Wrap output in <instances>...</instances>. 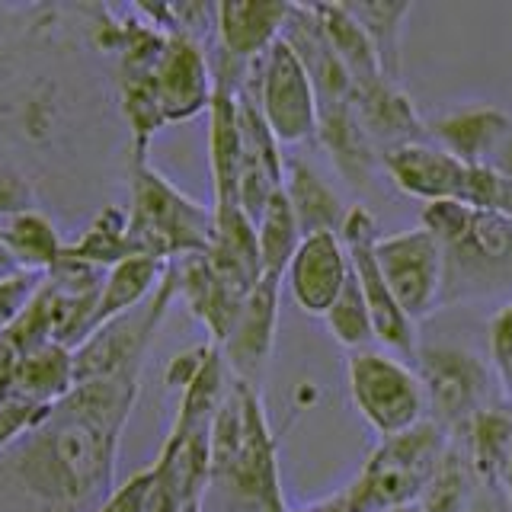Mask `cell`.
Listing matches in <instances>:
<instances>
[{
    "label": "cell",
    "mask_w": 512,
    "mask_h": 512,
    "mask_svg": "<svg viewBox=\"0 0 512 512\" xmlns=\"http://www.w3.org/2000/svg\"><path fill=\"white\" fill-rule=\"evenodd\" d=\"M138 391L141 368L77 384L36 432L10 448L7 474L32 509L84 512L112 487L119 442Z\"/></svg>",
    "instance_id": "1"
},
{
    "label": "cell",
    "mask_w": 512,
    "mask_h": 512,
    "mask_svg": "<svg viewBox=\"0 0 512 512\" xmlns=\"http://www.w3.org/2000/svg\"><path fill=\"white\" fill-rule=\"evenodd\" d=\"M208 487L244 512H288L260 388L231 375L208 439Z\"/></svg>",
    "instance_id": "2"
},
{
    "label": "cell",
    "mask_w": 512,
    "mask_h": 512,
    "mask_svg": "<svg viewBox=\"0 0 512 512\" xmlns=\"http://www.w3.org/2000/svg\"><path fill=\"white\" fill-rule=\"evenodd\" d=\"M445 445L448 432L432 420H423L394 439H381L359 477L330 500L308 506V512H388L420 503Z\"/></svg>",
    "instance_id": "3"
},
{
    "label": "cell",
    "mask_w": 512,
    "mask_h": 512,
    "mask_svg": "<svg viewBox=\"0 0 512 512\" xmlns=\"http://www.w3.org/2000/svg\"><path fill=\"white\" fill-rule=\"evenodd\" d=\"M128 180H132L128 244H132L135 256L173 263L208 250L215 228L212 208L186 196L180 186H173L164 173L148 164V157L132 154Z\"/></svg>",
    "instance_id": "4"
},
{
    "label": "cell",
    "mask_w": 512,
    "mask_h": 512,
    "mask_svg": "<svg viewBox=\"0 0 512 512\" xmlns=\"http://www.w3.org/2000/svg\"><path fill=\"white\" fill-rule=\"evenodd\" d=\"M349 397L362 420L381 439H394L400 432L426 420V394L410 365L378 349H356L346 365Z\"/></svg>",
    "instance_id": "5"
},
{
    "label": "cell",
    "mask_w": 512,
    "mask_h": 512,
    "mask_svg": "<svg viewBox=\"0 0 512 512\" xmlns=\"http://www.w3.org/2000/svg\"><path fill=\"white\" fill-rule=\"evenodd\" d=\"M244 90L260 106L269 132L276 135L279 144H301L317 135L314 84L285 39H279L263 58L250 64Z\"/></svg>",
    "instance_id": "6"
},
{
    "label": "cell",
    "mask_w": 512,
    "mask_h": 512,
    "mask_svg": "<svg viewBox=\"0 0 512 512\" xmlns=\"http://www.w3.org/2000/svg\"><path fill=\"white\" fill-rule=\"evenodd\" d=\"M176 301V272L167 266L164 279L154 288V295L141 308L109 320L100 330H93L84 343L74 349V375L77 384H90L100 378H112L128 368H144V356L154 340V333L164 324L170 304Z\"/></svg>",
    "instance_id": "7"
},
{
    "label": "cell",
    "mask_w": 512,
    "mask_h": 512,
    "mask_svg": "<svg viewBox=\"0 0 512 512\" xmlns=\"http://www.w3.org/2000/svg\"><path fill=\"white\" fill-rule=\"evenodd\" d=\"M372 250L384 285L391 288L400 311L413 324L439 311V304L445 301V250L423 224L394 234H378Z\"/></svg>",
    "instance_id": "8"
},
{
    "label": "cell",
    "mask_w": 512,
    "mask_h": 512,
    "mask_svg": "<svg viewBox=\"0 0 512 512\" xmlns=\"http://www.w3.org/2000/svg\"><path fill=\"white\" fill-rule=\"evenodd\" d=\"M420 362L426 410H432L429 420L448 432V439H455L474 420L477 410L490 404V384L493 375L484 359H477L474 352L458 346H426L416 352Z\"/></svg>",
    "instance_id": "9"
},
{
    "label": "cell",
    "mask_w": 512,
    "mask_h": 512,
    "mask_svg": "<svg viewBox=\"0 0 512 512\" xmlns=\"http://www.w3.org/2000/svg\"><path fill=\"white\" fill-rule=\"evenodd\" d=\"M423 228L445 250V266H458L468 279L512 269V221L461 202H429Z\"/></svg>",
    "instance_id": "10"
},
{
    "label": "cell",
    "mask_w": 512,
    "mask_h": 512,
    "mask_svg": "<svg viewBox=\"0 0 512 512\" xmlns=\"http://www.w3.org/2000/svg\"><path fill=\"white\" fill-rule=\"evenodd\" d=\"M336 237L343 240V247L349 253V266L352 276H356L362 298L368 304V314H372V327H375V340L384 346H391L400 356L413 359L416 356V330L413 320L400 311V304L394 301L391 288L384 285L381 269L375 263V240H378V221L368 212L365 205H349L346 218L340 224Z\"/></svg>",
    "instance_id": "11"
},
{
    "label": "cell",
    "mask_w": 512,
    "mask_h": 512,
    "mask_svg": "<svg viewBox=\"0 0 512 512\" xmlns=\"http://www.w3.org/2000/svg\"><path fill=\"white\" fill-rule=\"evenodd\" d=\"M212 93L215 74L205 58L202 42L183 36V32H170L164 55H160L154 68V96L164 122H189L199 112H208Z\"/></svg>",
    "instance_id": "12"
},
{
    "label": "cell",
    "mask_w": 512,
    "mask_h": 512,
    "mask_svg": "<svg viewBox=\"0 0 512 512\" xmlns=\"http://www.w3.org/2000/svg\"><path fill=\"white\" fill-rule=\"evenodd\" d=\"M279 276H263L256 288L240 304L237 320L218 349L224 356L228 372L240 381L260 388L263 372L269 365L272 346H276V327H279V295H282Z\"/></svg>",
    "instance_id": "13"
},
{
    "label": "cell",
    "mask_w": 512,
    "mask_h": 512,
    "mask_svg": "<svg viewBox=\"0 0 512 512\" xmlns=\"http://www.w3.org/2000/svg\"><path fill=\"white\" fill-rule=\"evenodd\" d=\"M237 125H240V208L256 224L269 199L282 192L285 183V160L282 144L269 132L260 106L253 96L237 90Z\"/></svg>",
    "instance_id": "14"
},
{
    "label": "cell",
    "mask_w": 512,
    "mask_h": 512,
    "mask_svg": "<svg viewBox=\"0 0 512 512\" xmlns=\"http://www.w3.org/2000/svg\"><path fill=\"white\" fill-rule=\"evenodd\" d=\"M381 170L388 173V180L410 199L420 202H464V192L471 183L468 164H461L458 157L442 151L439 144H404V148L384 151Z\"/></svg>",
    "instance_id": "15"
},
{
    "label": "cell",
    "mask_w": 512,
    "mask_h": 512,
    "mask_svg": "<svg viewBox=\"0 0 512 512\" xmlns=\"http://www.w3.org/2000/svg\"><path fill=\"white\" fill-rule=\"evenodd\" d=\"M349 106L356 112L362 132L375 144L378 154L426 141V122L420 119L413 100L391 77H368L352 84Z\"/></svg>",
    "instance_id": "16"
},
{
    "label": "cell",
    "mask_w": 512,
    "mask_h": 512,
    "mask_svg": "<svg viewBox=\"0 0 512 512\" xmlns=\"http://www.w3.org/2000/svg\"><path fill=\"white\" fill-rule=\"evenodd\" d=\"M352 276L349 253L336 234H311L301 237V244L285 269L288 292L304 314L324 317L336 295L343 292L346 279Z\"/></svg>",
    "instance_id": "17"
},
{
    "label": "cell",
    "mask_w": 512,
    "mask_h": 512,
    "mask_svg": "<svg viewBox=\"0 0 512 512\" xmlns=\"http://www.w3.org/2000/svg\"><path fill=\"white\" fill-rule=\"evenodd\" d=\"M426 135L468 167L490 170L512 135V116L490 103H471L426 122Z\"/></svg>",
    "instance_id": "18"
},
{
    "label": "cell",
    "mask_w": 512,
    "mask_h": 512,
    "mask_svg": "<svg viewBox=\"0 0 512 512\" xmlns=\"http://www.w3.org/2000/svg\"><path fill=\"white\" fill-rule=\"evenodd\" d=\"M292 4L282 0H228L215 4L218 55L237 64H253L282 39Z\"/></svg>",
    "instance_id": "19"
},
{
    "label": "cell",
    "mask_w": 512,
    "mask_h": 512,
    "mask_svg": "<svg viewBox=\"0 0 512 512\" xmlns=\"http://www.w3.org/2000/svg\"><path fill=\"white\" fill-rule=\"evenodd\" d=\"M170 266L176 272V298L186 301L189 314L208 330L212 343L221 346L228 340L240 304L247 298L237 295L234 288L218 276L212 263L205 260V253L183 256V260H173Z\"/></svg>",
    "instance_id": "20"
},
{
    "label": "cell",
    "mask_w": 512,
    "mask_h": 512,
    "mask_svg": "<svg viewBox=\"0 0 512 512\" xmlns=\"http://www.w3.org/2000/svg\"><path fill=\"white\" fill-rule=\"evenodd\" d=\"M215 228L208 240L205 260L228 282L237 295H250L263 279L260 244H256V224L244 215L240 205H212Z\"/></svg>",
    "instance_id": "21"
},
{
    "label": "cell",
    "mask_w": 512,
    "mask_h": 512,
    "mask_svg": "<svg viewBox=\"0 0 512 512\" xmlns=\"http://www.w3.org/2000/svg\"><path fill=\"white\" fill-rule=\"evenodd\" d=\"M314 138L320 141V148L327 151L330 164L349 186L365 189L372 183L375 167H381V154L362 132V125L349 103L317 109V135Z\"/></svg>",
    "instance_id": "22"
},
{
    "label": "cell",
    "mask_w": 512,
    "mask_h": 512,
    "mask_svg": "<svg viewBox=\"0 0 512 512\" xmlns=\"http://www.w3.org/2000/svg\"><path fill=\"white\" fill-rule=\"evenodd\" d=\"M237 90L215 80L208 106V170H212L215 205H240V125Z\"/></svg>",
    "instance_id": "23"
},
{
    "label": "cell",
    "mask_w": 512,
    "mask_h": 512,
    "mask_svg": "<svg viewBox=\"0 0 512 512\" xmlns=\"http://www.w3.org/2000/svg\"><path fill=\"white\" fill-rule=\"evenodd\" d=\"M282 192L295 212L301 237L340 231L349 205H343L340 192H336L324 176L308 164V160H301V157L288 160Z\"/></svg>",
    "instance_id": "24"
},
{
    "label": "cell",
    "mask_w": 512,
    "mask_h": 512,
    "mask_svg": "<svg viewBox=\"0 0 512 512\" xmlns=\"http://www.w3.org/2000/svg\"><path fill=\"white\" fill-rule=\"evenodd\" d=\"M458 439L480 480V487L500 493V480L512 445V407L487 404L484 410L474 413V420L464 426Z\"/></svg>",
    "instance_id": "25"
},
{
    "label": "cell",
    "mask_w": 512,
    "mask_h": 512,
    "mask_svg": "<svg viewBox=\"0 0 512 512\" xmlns=\"http://www.w3.org/2000/svg\"><path fill=\"white\" fill-rule=\"evenodd\" d=\"M170 263L164 260H151V256H128L119 266L106 269V279L100 288V301H96L93 311V324L90 333L100 330L109 320H116L128 311L141 308L144 301L154 295V288L164 279ZM87 333V336H90Z\"/></svg>",
    "instance_id": "26"
},
{
    "label": "cell",
    "mask_w": 512,
    "mask_h": 512,
    "mask_svg": "<svg viewBox=\"0 0 512 512\" xmlns=\"http://www.w3.org/2000/svg\"><path fill=\"white\" fill-rule=\"evenodd\" d=\"M4 234V247L16 269L48 276L64 256V240L55 228V221L39 208H26V212L7 218L0 224Z\"/></svg>",
    "instance_id": "27"
},
{
    "label": "cell",
    "mask_w": 512,
    "mask_h": 512,
    "mask_svg": "<svg viewBox=\"0 0 512 512\" xmlns=\"http://www.w3.org/2000/svg\"><path fill=\"white\" fill-rule=\"evenodd\" d=\"M77 388L74 375V349L48 343L36 352H26L16 368L13 397L29 400V404L55 407Z\"/></svg>",
    "instance_id": "28"
},
{
    "label": "cell",
    "mask_w": 512,
    "mask_h": 512,
    "mask_svg": "<svg viewBox=\"0 0 512 512\" xmlns=\"http://www.w3.org/2000/svg\"><path fill=\"white\" fill-rule=\"evenodd\" d=\"M64 256L96 269H112L122 260H128V256H135L132 244H128V208L103 205L90 218L87 228L71 244H64Z\"/></svg>",
    "instance_id": "29"
},
{
    "label": "cell",
    "mask_w": 512,
    "mask_h": 512,
    "mask_svg": "<svg viewBox=\"0 0 512 512\" xmlns=\"http://www.w3.org/2000/svg\"><path fill=\"white\" fill-rule=\"evenodd\" d=\"M343 7L372 42L384 77L400 84V32H404L413 4L407 0H346Z\"/></svg>",
    "instance_id": "30"
},
{
    "label": "cell",
    "mask_w": 512,
    "mask_h": 512,
    "mask_svg": "<svg viewBox=\"0 0 512 512\" xmlns=\"http://www.w3.org/2000/svg\"><path fill=\"white\" fill-rule=\"evenodd\" d=\"M311 10L320 20V26H324V36L333 45L336 58L343 61V68L349 74V84H359V80L384 74L372 42H368L362 26L352 20L343 4H311Z\"/></svg>",
    "instance_id": "31"
},
{
    "label": "cell",
    "mask_w": 512,
    "mask_h": 512,
    "mask_svg": "<svg viewBox=\"0 0 512 512\" xmlns=\"http://www.w3.org/2000/svg\"><path fill=\"white\" fill-rule=\"evenodd\" d=\"M477 484L480 480L471 468L468 455H464V448L455 439H448L436 471H432L416 506H420V512H464L474 503Z\"/></svg>",
    "instance_id": "32"
},
{
    "label": "cell",
    "mask_w": 512,
    "mask_h": 512,
    "mask_svg": "<svg viewBox=\"0 0 512 512\" xmlns=\"http://www.w3.org/2000/svg\"><path fill=\"white\" fill-rule=\"evenodd\" d=\"M256 244H260V263L263 276L285 279V269L292 263V256L301 244V231L292 205H288L285 192H276L263 208V215L256 218Z\"/></svg>",
    "instance_id": "33"
},
{
    "label": "cell",
    "mask_w": 512,
    "mask_h": 512,
    "mask_svg": "<svg viewBox=\"0 0 512 512\" xmlns=\"http://www.w3.org/2000/svg\"><path fill=\"white\" fill-rule=\"evenodd\" d=\"M327 327L333 333V340L346 346L349 352L356 349H368V343L375 340V327H372V314H368V304L362 298V288L356 282V276H349L343 292L336 295V301L330 304V311L324 314Z\"/></svg>",
    "instance_id": "34"
},
{
    "label": "cell",
    "mask_w": 512,
    "mask_h": 512,
    "mask_svg": "<svg viewBox=\"0 0 512 512\" xmlns=\"http://www.w3.org/2000/svg\"><path fill=\"white\" fill-rule=\"evenodd\" d=\"M52 407L42 404H29V400L10 397L0 400V452H10L16 442H23L29 432H36L45 420Z\"/></svg>",
    "instance_id": "35"
},
{
    "label": "cell",
    "mask_w": 512,
    "mask_h": 512,
    "mask_svg": "<svg viewBox=\"0 0 512 512\" xmlns=\"http://www.w3.org/2000/svg\"><path fill=\"white\" fill-rule=\"evenodd\" d=\"M42 282H45V276L23 272V269H16L10 276L0 279V336L13 327V320L23 314V308L32 301V295L39 292Z\"/></svg>",
    "instance_id": "36"
},
{
    "label": "cell",
    "mask_w": 512,
    "mask_h": 512,
    "mask_svg": "<svg viewBox=\"0 0 512 512\" xmlns=\"http://www.w3.org/2000/svg\"><path fill=\"white\" fill-rule=\"evenodd\" d=\"M148 490H151V468H144L128 477L122 487L112 490L96 512H144V506H148Z\"/></svg>",
    "instance_id": "37"
},
{
    "label": "cell",
    "mask_w": 512,
    "mask_h": 512,
    "mask_svg": "<svg viewBox=\"0 0 512 512\" xmlns=\"http://www.w3.org/2000/svg\"><path fill=\"white\" fill-rule=\"evenodd\" d=\"M26 208H36V196H32V186L26 183L23 173H16L0 160V218H13L26 212Z\"/></svg>",
    "instance_id": "38"
},
{
    "label": "cell",
    "mask_w": 512,
    "mask_h": 512,
    "mask_svg": "<svg viewBox=\"0 0 512 512\" xmlns=\"http://www.w3.org/2000/svg\"><path fill=\"white\" fill-rule=\"evenodd\" d=\"M20 352L13 349L7 336H0V400L13 397V384H16V368H20Z\"/></svg>",
    "instance_id": "39"
},
{
    "label": "cell",
    "mask_w": 512,
    "mask_h": 512,
    "mask_svg": "<svg viewBox=\"0 0 512 512\" xmlns=\"http://www.w3.org/2000/svg\"><path fill=\"white\" fill-rule=\"evenodd\" d=\"M500 493L506 496V503L512 506V445H509V458H506V468H503V480H500Z\"/></svg>",
    "instance_id": "40"
},
{
    "label": "cell",
    "mask_w": 512,
    "mask_h": 512,
    "mask_svg": "<svg viewBox=\"0 0 512 512\" xmlns=\"http://www.w3.org/2000/svg\"><path fill=\"white\" fill-rule=\"evenodd\" d=\"M10 272H16V266H13V260H10L7 247H4V234H0V279L10 276Z\"/></svg>",
    "instance_id": "41"
},
{
    "label": "cell",
    "mask_w": 512,
    "mask_h": 512,
    "mask_svg": "<svg viewBox=\"0 0 512 512\" xmlns=\"http://www.w3.org/2000/svg\"><path fill=\"white\" fill-rule=\"evenodd\" d=\"M464 512H500V506L496 503H487V500H480V496H474V503L464 509Z\"/></svg>",
    "instance_id": "42"
},
{
    "label": "cell",
    "mask_w": 512,
    "mask_h": 512,
    "mask_svg": "<svg viewBox=\"0 0 512 512\" xmlns=\"http://www.w3.org/2000/svg\"><path fill=\"white\" fill-rule=\"evenodd\" d=\"M388 512H420V506L413 503V506H397V509H388Z\"/></svg>",
    "instance_id": "43"
},
{
    "label": "cell",
    "mask_w": 512,
    "mask_h": 512,
    "mask_svg": "<svg viewBox=\"0 0 512 512\" xmlns=\"http://www.w3.org/2000/svg\"><path fill=\"white\" fill-rule=\"evenodd\" d=\"M183 512H202V500H199V503H189V506H186Z\"/></svg>",
    "instance_id": "44"
},
{
    "label": "cell",
    "mask_w": 512,
    "mask_h": 512,
    "mask_svg": "<svg viewBox=\"0 0 512 512\" xmlns=\"http://www.w3.org/2000/svg\"><path fill=\"white\" fill-rule=\"evenodd\" d=\"M301 512H308V509H301Z\"/></svg>",
    "instance_id": "45"
}]
</instances>
